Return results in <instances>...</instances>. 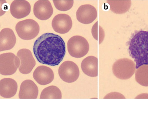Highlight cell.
<instances>
[{"instance_id": "9", "label": "cell", "mask_w": 148, "mask_h": 115, "mask_svg": "<svg viewBox=\"0 0 148 115\" xmlns=\"http://www.w3.org/2000/svg\"><path fill=\"white\" fill-rule=\"evenodd\" d=\"M97 15L95 8L90 4L81 6L77 9L76 13L77 20L84 24L92 23L96 19Z\"/></svg>"}, {"instance_id": "1", "label": "cell", "mask_w": 148, "mask_h": 115, "mask_svg": "<svg viewBox=\"0 0 148 115\" xmlns=\"http://www.w3.org/2000/svg\"><path fill=\"white\" fill-rule=\"evenodd\" d=\"M33 50L39 63L55 66L60 64L65 56V43L60 36L52 33H45L35 41Z\"/></svg>"}, {"instance_id": "4", "label": "cell", "mask_w": 148, "mask_h": 115, "mask_svg": "<svg viewBox=\"0 0 148 115\" xmlns=\"http://www.w3.org/2000/svg\"><path fill=\"white\" fill-rule=\"evenodd\" d=\"M18 35L24 40H30L35 38L38 34L40 27L34 20L26 19L18 22L15 27Z\"/></svg>"}, {"instance_id": "12", "label": "cell", "mask_w": 148, "mask_h": 115, "mask_svg": "<svg viewBox=\"0 0 148 115\" xmlns=\"http://www.w3.org/2000/svg\"><path fill=\"white\" fill-rule=\"evenodd\" d=\"M10 10L11 14L14 17L20 19L29 14L31 11V6L26 0H14L11 4Z\"/></svg>"}, {"instance_id": "8", "label": "cell", "mask_w": 148, "mask_h": 115, "mask_svg": "<svg viewBox=\"0 0 148 115\" xmlns=\"http://www.w3.org/2000/svg\"><path fill=\"white\" fill-rule=\"evenodd\" d=\"M17 55L21 61L19 68L20 72L24 74L30 73L36 65L31 51L28 49H22L18 51Z\"/></svg>"}, {"instance_id": "7", "label": "cell", "mask_w": 148, "mask_h": 115, "mask_svg": "<svg viewBox=\"0 0 148 115\" xmlns=\"http://www.w3.org/2000/svg\"><path fill=\"white\" fill-rule=\"evenodd\" d=\"M58 74L63 81L71 83L77 79L79 75V71L76 64L72 61H67L64 62L60 66Z\"/></svg>"}, {"instance_id": "14", "label": "cell", "mask_w": 148, "mask_h": 115, "mask_svg": "<svg viewBox=\"0 0 148 115\" xmlns=\"http://www.w3.org/2000/svg\"><path fill=\"white\" fill-rule=\"evenodd\" d=\"M38 92V87L31 80H26L21 83L19 93L20 99H36Z\"/></svg>"}, {"instance_id": "24", "label": "cell", "mask_w": 148, "mask_h": 115, "mask_svg": "<svg viewBox=\"0 0 148 115\" xmlns=\"http://www.w3.org/2000/svg\"><path fill=\"white\" fill-rule=\"evenodd\" d=\"M135 98H148V94L143 93L140 94L136 97Z\"/></svg>"}, {"instance_id": "22", "label": "cell", "mask_w": 148, "mask_h": 115, "mask_svg": "<svg viewBox=\"0 0 148 115\" xmlns=\"http://www.w3.org/2000/svg\"><path fill=\"white\" fill-rule=\"evenodd\" d=\"M56 8L61 11H66L70 9L73 6V0H57L53 1Z\"/></svg>"}, {"instance_id": "19", "label": "cell", "mask_w": 148, "mask_h": 115, "mask_svg": "<svg viewBox=\"0 0 148 115\" xmlns=\"http://www.w3.org/2000/svg\"><path fill=\"white\" fill-rule=\"evenodd\" d=\"M136 81L140 85L148 87V65H143L137 69L135 74Z\"/></svg>"}, {"instance_id": "10", "label": "cell", "mask_w": 148, "mask_h": 115, "mask_svg": "<svg viewBox=\"0 0 148 115\" xmlns=\"http://www.w3.org/2000/svg\"><path fill=\"white\" fill-rule=\"evenodd\" d=\"M52 26L54 30L56 32L64 34L68 32L71 29L72 26V20L68 14H59L53 19Z\"/></svg>"}, {"instance_id": "23", "label": "cell", "mask_w": 148, "mask_h": 115, "mask_svg": "<svg viewBox=\"0 0 148 115\" xmlns=\"http://www.w3.org/2000/svg\"><path fill=\"white\" fill-rule=\"evenodd\" d=\"M104 98H122L125 99V96L121 94L116 92L109 93Z\"/></svg>"}, {"instance_id": "20", "label": "cell", "mask_w": 148, "mask_h": 115, "mask_svg": "<svg viewBox=\"0 0 148 115\" xmlns=\"http://www.w3.org/2000/svg\"><path fill=\"white\" fill-rule=\"evenodd\" d=\"M61 92L57 87L52 85L45 88L42 92L40 99H61Z\"/></svg>"}, {"instance_id": "13", "label": "cell", "mask_w": 148, "mask_h": 115, "mask_svg": "<svg viewBox=\"0 0 148 115\" xmlns=\"http://www.w3.org/2000/svg\"><path fill=\"white\" fill-rule=\"evenodd\" d=\"M33 77L38 84L45 85L49 84L53 81L54 74L51 68L41 65L35 69L33 73Z\"/></svg>"}, {"instance_id": "11", "label": "cell", "mask_w": 148, "mask_h": 115, "mask_svg": "<svg viewBox=\"0 0 148 115\" xmlns=\"http://www.w3.org/2000/svg\"><path fill=\"white\" fill-rule=\"evenodd\" d=\"M33 12L35 16L38 19L45 20L51 17L53 10L51 4L49 0H40L35 3Z\"/></svg>"}, {"instance_id": "16", "label": "cell", "mask_w": 148, "mask_h": 115, "mask_svg": "<svg viewBox=\"0 0 148 115\" xmlns=\"http://www.w3.org/2000/svg\"><path fill=\"white\" fill-rule=\"evenodd\" d=\"M18 86L13 79L6 78L2 79L0 82V94L2 97L10 98L16 93Z\"/></svg>"}, {"instance_id": "18", "label": "cell", "mask_w": 148, "mask_h": 115, "mask_svg": "<svg viewBox=\"0 0 148 115\" xmlns=\"http://www.w3.org/2000/svg\"><path fill=\"white\" fill-rule=\"evenodd\" d=\"M110 10L117 14L124 13L130 9L131 4L130 0H107Z\"/></svg>"}, {"instance_id": "17", "label": "cell", "mask_w": 148, "mask_h": 115, "mask_svg": "<svg viewBox=\"0 0 148 115\" xmlns=\"http://www.w3.org/2000/svg\"><path fill=\"white\" fill-rule=\"evenodd\" d=\"M81 67L82 71L86 75L91 77L98 75V59L93 56H89L82 61Z\"/></svg>"}, {"instance_id": "6", "label": "cell", "mask_w": 148, "mask_h": 115, "mask_svg": "<svg viewBox=\"0 0 148 115\" xmlns=\"http://www.w3.org/2000/svg\"><path fill=\"white\" fill-rule=\"evenodd\" d=\"M20 65V59L14 54L6 53L0 56V73L4 75L14 74Z\"/></svg>"}, {"instance_id": "3", "label": "cell", "mask_w": 148, "mask_h": 115, "mask_svg": "<svg viewBox=\"0 0 148 115\" xmlns=\"http://www.w3.org/2000/svg\"><path fill=\"white\" fill-rule=\"evenodd\" d=\"M136 69V65L134 61L125 58L117 60L112 66L114 74L122 80H126L131 78L134 73Z\"/></svg>"}, {"instance_id": "15", "label": "cell", "mask_w": 148, "mask_h": 115, "mask_svg": "<svg viewBox=\"0 0 148 115\" xmlns=\"http://www.w3.org/2000/svg\"><path fill=\"white\" fill-rule=\"evenodd\" d=\"M16 39L13 31L6 28L1 30L0 33V51L12 49L15 45Z\"/></svg>"}, {"instance_id": "21", "label": "cell", "mask_w": 148, "mask_h": 115, "mask_svg": "<svg viewBox=\"0 0 148 115\" xmlns=\"http://www.w3.org/2000/svg\"><path fill=\"white\" fill-rule=\"evenodd\" d=\"M91 32L93 38L98 41L100 44L103 40L105 34L103 29L98 25L97 21L92 27Z\"/></svg>"}, {"instance_id": "2", "label": "cell", "mask_w": 148, "mask_h": 115, "mask_svg": "<svg viewBox=\"0 0 148 115\" xmlns=\"http://www.w3.org/2000/svg\"><path fill=\"white\" fill-rule=\"evenodd\" d=\"M129 55L136 62V69L148 65V31L135 32L128 42Z\"/></svg>"}, {"instance_id": "5", "label": "cell", "mask_w": 148, "mask_h": 115, "mask_svg": "<svg viewBox=\"0 0 148 115\" xmlns=\"http://www.w3.org/2000/svg\"><path fill=\"white\" fill-rule=\"evenodd\" d=\"M67 48L69 53L72 56L80 58L87 54L89 46L86 39L80 36L76 35L68 40Z\"/></svg>"}]
</instances>
